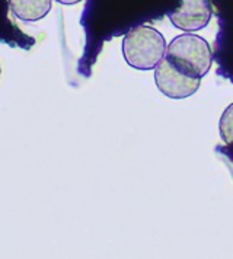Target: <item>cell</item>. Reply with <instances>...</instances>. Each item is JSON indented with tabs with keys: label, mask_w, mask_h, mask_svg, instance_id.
Here are the masks:
<instances>
[{
	"label": "cell",
	"mask_w": 233,
	"mask_h": 259,
	"mask_svg": "<svg viewBox=\"0 0 233 259\" xmlns=\"http://www.w3.org/2000/svg\"><path fill=\"white\" fill-rule=\"evenodd\" d=\"M163 35L153 26L140 25L130 29L123 39V54L128 66L137 70H153L166 54Z\"/></svg>",
	"instance_id": "1"
},
{
	"label": "cell",
	"mask_w": 233,
	"mask_h": 259,
	"mask_svg": "<svg viewBox=\"0 0 233 259\" xmlns=\"http://www.w3.org/2000/svg\"><path fill=\"white\" fill-rule=\"evenodd\" d=\"M166 57L181 70L196 77H204L213 63V53L209 42L200 35L185 32L171 41Z\"/></svg>",
	"instance_id": "2"
},
{
	"label": "cell",
	"mask_w": 233,
	"mask_h": 259,
	"mask_svg": "<svg viewBox=\"0 0 233 259\" xmlns=\"http://www.w3.org/2000/svg\"><path fill=\"white\" fill-rule=\"evenodd\" d=\"M154 80L158 89L172 99H185L198 91L201 79L181 70L171 60L163 59L154 69Z\"/></svg>",
	"instance_id": "3"
},
{
	"label": "cell",
	"mask_w": 233,
	"mask_h": 259,
	"mask_svg": "<svg viewBox=\"0 0 233 259\" xmlns=\"http://www.w3.org/2000/svg\"><path fill=\"white\" fill-rule=\"evenodd\" d=\"M211 18L209 0H181V5L171 12V22L185 32H194L204 28Z\"/></svg>",
	"instance_id": "4"
},
{
	"label": "cell",
	"mask_w": 233,
	"mask_h": 259,
	"mask_svg": "<svg viewBox=\"0 0 233 259\" xmlns=\"http://www.w3.org/2000/svg\"><path fill=\"white\" fill-rule=\"evenodd\" d=\"M11 12L21 21L36 22L51 11L53 0H8Z\"/></svg>",
	"instance_id": "5"
},
{
	"label": "cell",
	"mask_w": 233,
	"mask_h": 259,
	"mask_svg": "<svg viewBox=\"0 0 233 259\" xmlns=\"http://www.w3.org/2000/svg\"><path fill=\"white\" fill-rule=\"evenodd\" d=\"M220 137L223 143L226 144H232L233 143V104L226 108V111L223 112L220 118Z\"/></svg>",
	"instance_id": "6"
},
{
	"label": "cell",
	"mask_w": 233,
	"mask_h": 259,
	"mask_svg": "<svg viewBox=\"0 0 233 259\" xmlns=\"http://www.w3.org/2000/svg\"><path fill=\"white\" fill-rule=\"evenodd\" d=\"M58 3H61V5H76V3H79L82 0H57Z\"/></svg>",
	"instance_id": "7"
},
{
	"label": "cell",
	"mask_w": 233,
	"mask_h": 259,
	"mask_svg": "<svg viewBox=\"0 0 233 259\" xmlns=\"http://www.w3.org/2000/svg\"><path fill=\"white\" fill-rule=\"evenodd\" d=\"M0 73H2V70H0Z\"/></svg>",
	"instance_id": "8"
}]
</instances>
